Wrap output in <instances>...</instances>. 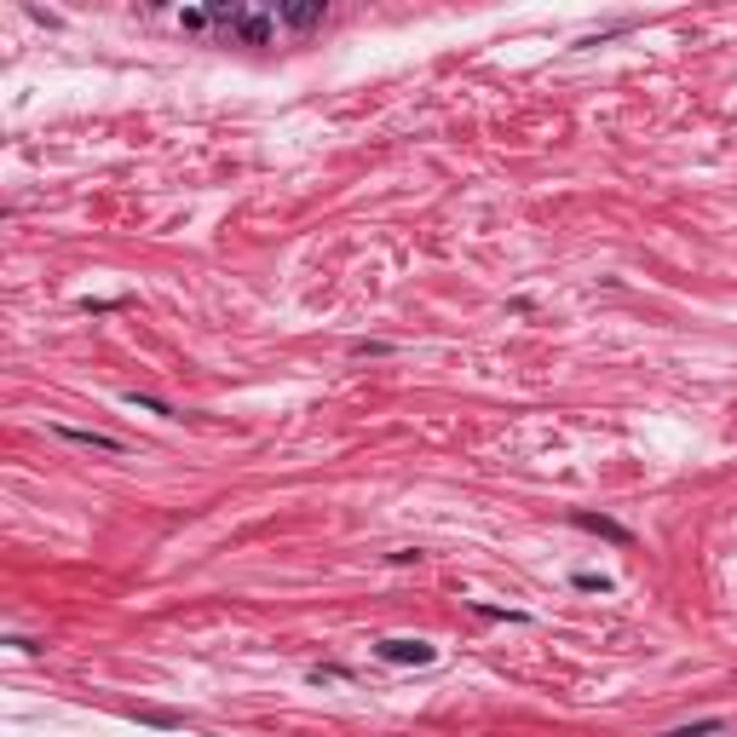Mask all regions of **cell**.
I'll list each match as a JSON object with an SVG mask.
<instances>
[{"instance_id":"cell-1","label":"cell","mask_w":737,"mask_h":737,"mask_svg":"<svg viewBox=\"0 0 737 737\" xmlns=\"http://www.w3.org/2000/svg\"><path fill=\"white\" fill-rule=\"evenodd\" d=\"M214 17H219V24L231 29L237 40H249V47H265V40H271V29H277V12H265V7H237V0H219Z\"/></svg>"},{"instance_id":"cell-2","label":"cell","mask_w":737,"mask_h":737,"mask_svg":"<svg viewBox=\"0 0 737 737\" xmlns=\"http://www.w3.org/2000/svg\"><path fill=\"white\" fill-rule=\"evenodd\" d=\"M375 651H380V657H386V663H398V668H409V663H415V668H421V663H433V657H438V651H433V645H426V640H380Z\"/></svg>"},{"instance_id":"cell-4","label":"cell","mask_w":737,"mask_h":737,"mask_svg":"<svg viewBox=\"0 0 737 737\" xmlns=\"http://www.w3.org/2000/svg\"><path fill=\"white\" fill-rule=\"evenodd\" d=\"M70 444H87V449H110V456H121V444L116 438H105V433H81V426H58Z\"/></svg>"},{"instance_id":"cell-3","label":"cell","mask_w":737,"mask_h":737,"mask_svg":"<svg viewBox=\"0 0 737 737\" xmlns=\"http://www.w3.org/2000/svg\"><path fill=\"white\" fill-rule=\"evenodd\" d=\"M277 17L289 29H312V24H323V0H282Z\"/></svg>"}]
</instances>
